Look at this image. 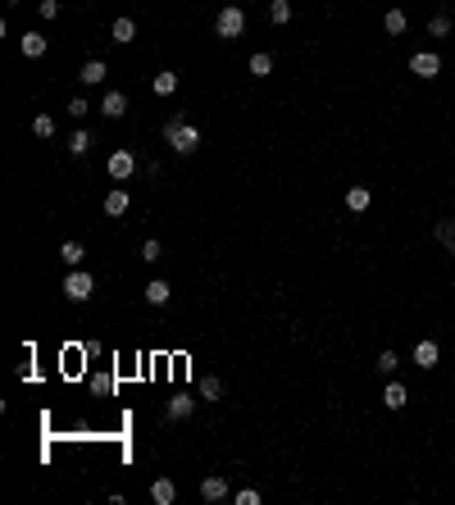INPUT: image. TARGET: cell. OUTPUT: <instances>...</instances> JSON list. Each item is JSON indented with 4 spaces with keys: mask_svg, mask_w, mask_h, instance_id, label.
Masks as SVG:
<instances>
[{
    "mask_svg": "<svg viewBox=\"0 0 455 505\" xmlns=\"http://www.w3.org/2000/svg\"><path fill=\"white\" fill-rule=\"evenodd\" d=\"M164 142L174 146V155H196L201 151V128L187 114H174V119L164 123Z\"/></svg>",
    "mask_w": 455,
    "mask_h": 505,
    "instance_id": "6da1fadb",
    "label": "cell"
},
{
    "mask_svg": "<svg viewBox=\"0 0 455 505\" xmlns=\"http://www.w3.org/2000/svg\"><path fill=\"white\" fill-rule=\"evenodd\" d=\"M246 32V10L241 5H223L214 19V37H223V41H237V37Z\"/></svg>",
    "mask_w": 455,
    "mask_h": 505,
    "instance_id": "7a4b0ae2",
    "label": "cell"
},
{
    "mask_svg": "<svg viewBox=\"0 0 455 505\" xmlns=\"http://www.w3.org/2000/svg\"><path fill=\"white\" fill-rule=\"evenodd\" d=\"M91 292H96V278H91L87 269H68V274H64V296L73 301V305L91 301Z\"/></svg>",
    "mask_w": 455,
    "mask_h": 505,
    "instance_id": "3957f363",
    "label": "cell"
},
{
    "mask_svg": "<svg viewBox=\"0 0 455 505\" xmlns=\"http://www.w3.org/2000/svg\"><path fill=\"white\" fill-rule=\"evenodd\" d=\"M410 73L423 77V82H433V77L442 73V55H433V50H419V55H410Z\"/></svg>",
    "mask_w": 455,
    "mask_h": 505,
    "instance_id": "277c9868",
    "label": "cell"
},
{
    "mask_svg": "<svg viewBox=\"0 0 455 505\" xmlns=\"http://www.w3.org/2000/svg\"><path fill=\"white\" fill-rule=\"evenodd\" d=\"M132 173H137V155L132 151H114L109 155V178H114V182H128Z\"/></svg>",
    "mask_w": 455,
    "mask_h": 505,
    "instance_id": "5b68a950",
    "label": "cell"
},
{
    "mask_svg": "<svg viewBox=\"0 0 455 505\" xmlns=\"http://www.w3.org/2000/svg\"><path fill=\"white\" fill-rule=\"evenodd\" d=\"M201 496L214 505V501H228V496H232V487H228L223 473H210V478H201Z\"/></svg>",
    "mask_w": 455,
    "mask_h": 505,
    "instance_id": "8992f818",
    "label": "cell"
},
{
    "mask_svg": "<svg viewBox=\"0 0 455 505\" xmlns=\"http://www.w3.org/2000/svg\"><path fill=\"white\" fill-rule=\"evenodd\" d=\"M437 360H442V346H437L433 337H423V341H414V364H419L423 374H428V369H433Z\"/></svg>",
    "mask_w": 455,
    "mask_h": 505,
    "instance_id": "52a82bcc",
    "label": "cell"
},
{
    "mask_svg": "<svg viewBox=\"0 0 455 505\" xmlns=\"http://www.w3.org/2000/svg\"><path fill=\"white\" fill-rule=\"evenodd\" d=\"M105 77H109V64H105V59H87V64L77 68V82H82V87H100Z\"/></svg>",
    "mask_w": 455,
    "mask_h": 505,
    "instance_id": "ba28073f",
    "label": "cell"
},
{
    "mask_svg": "<svg viewBox=\"0 0 455 505\" xmlns=\"http://www.w3.org/2000/svg\"><path fill=\"white\" fill-rule=\"evenodd\" d=\"M382 406H387V410H405V406H410V392H405V383L387 378V387H382Z\"/></svg>",
    "mask_w": 455,
    "mask_h": 505,
    "instance_id": "9c48e42d",
    "label": "cell"
},
{
    "mask_svg": "<svg viewBox=\"0 0 455 505\" xmlns=\"http://www.w3.org/2000/svg\"><path fill=\"white\" fill-rule=\"evenodd\" d=\"M19 50H23V59H41L46 50H50V41H46L41 32H23L19 37Z\"/></svg>",
    "mask_w": 455,
    "mask_h": 505,
    "instance_id": "30bf717a",
    "label": "cell"
},
{
    "mask_svg": "<svg viewBox=\"0 0 455 505\" xmlns=\"http://www.w3.org/2000/svg\"><path fill=\"white\" fill-rule=\"evenodd\" d=\"M100 114H105V119H123V114H128V96H123V91H105V96H100Z\"/></svg>",
    "mask_w": 455,
    "mask_h": 505,
    "instance_id": "8fae6325",
    "label": "cell"
},
{
    "mask_svg": "<svg viewBox=\"0 0 455 505\" xmlns=\"http://www.w3.org/2000/svg\"><path fill=\"white\" fill-rule=\"evenodd\" d=\"M151 501H155V505H174V501H178L174 478H155V483H151Z\"/></svg>",
    "mask_w": 455,
    "mask_h": 505,
    "instance_id": "7c38bea8",
    "label": "cell"
},
{
    "mask_svg": "<svg viewBox=\"0 0 455 505\" xmlns=\"http://www.w3.org/2000/svg\"><path fill=\"white\" fill-rule=\"evenodd\" d=\"M178 82H183V77H178L174 68H164V73H155V77H151V91H155V96H174Z\"/></svg>",
    "mask_w": 455,
    "mask_h": 505,
    "instance_id": "4fadbf2b",
    "label": "cell"
},
{
    "mask_svg": "<svg viewBox=\"0 0 455 505\" xmlns=\"http://www.w3.org/2000/svg\"><path fill=\"white\" fill-rule=\"evenodd\" d=\"M369 205H373V191H369V187H360V182H355V187L346 191V209H351V214H364Z\"/></svg>",
    "mask_w": 455,
    "mask_h": 505,
    "instance_id": "5bb4252c",
    "label": "cell"
},
{
    "mask_svg": "<svg viewBox=\"0 0 455 505\" xmlns=\"http://www.w3.org/2000/svg\"><path fill=\"white\" fill-rule=\"evenodd\" d=\"M169 296H174V287L164 283V278H151V283H146V301H151V305H169Z\"/></svg>",
    "mask_w": 455,
    "mask_h": 505,
    "instance_id": "9a60e30c",
    "label": "cell"
},
{
    "mask_svg": "<svg viewBox=\"0 0 455 505\" xmlns=\"http://www.w3.org/2000/svg\"><path fill=\"white\" fill-rule=\"evenodd\" d=\"M128 205H132V200H128V191H123V187H114V191L105 196V214H109V219H119V214H128Z\"/></svg>",
    "mask_w": 455,
    "mask_h": 505,
    "instance_id": "2e32d148",
    "label": "cell"
},
{
    "mask_svg": "<svg viewBox=\"0 0 455 505\" xmlns=\"http://www.w3.org/2000/svg\"><path fill=\"white\" fill-rule=\"evenodd\" d=\"M433 237H437V246H442L446 255H455V219H442L433 228Z\"/></svg>",
    "mask_w": 455,
    "mask_h": 505,
    "instance_id": "e0dca14e",
    "label": "cell"
},
{
    "mask_svg": "<svg viewBox=\"0 0 455 505\" xmlns=\"http://www.w3.org/2000/svg\"><path fill=\"white\" fill-rule=\"evenodd\" d=\"M109 37H114V41H119V46H128L132 37H137V19H128V14H123V19H114V28H109Z\"/></svg>",
    "mask_w": 455,
    "mask_h": 505,
    "instance_id": "ac0fdd59",
    "label": "cell"
},
{
    "mask_svg": "<svg viewBox=\"0 0 455 505\" xmlns=\"http://www.w3.org/2000/svg\"><path fill=\"white\" fill-rule=\"evenodd\" d=\"M164 415H169V419H192L196 415V401H192V396H174V401L164 406Z\"/></svg>",
    "mask_w": 455,
    "mask_h": 505,
    "instance_id": "d6986e66",
    "label": "cell"
},
{
    "mask_svg": "<svg viewBox=\"0 0 455 505\" xmlns=\"http://www.w3.org/2000/svg\"><path fill=\"white\" fill-rule=\"evenodd\" d=\"M64 151H68V155H77V160H82V155L91 151V132H87V128H77L73 137H68V142H64Z\"/></svg>",
    "mask_w": 455,
    "mask_h": 505,
    "instance_id": "ffe728a7",
    "label": "cell"
},
{
    "mask_svg": "<svg viewBox=\"0 0 455 505\" xmlns=\"http://www.w3.org/2000/svg\"><path fill=\"white\" fill-rule=\"evenodd\" d=\"M382 28H387L391 37H401L405 28H410V19H405V10H387V14H382Z\"/></svg>",
    "mask_w": 455,
    "mask_h": 505,
    "instance_id": "44dd1931",
    "label": "cell"
},
{
    "mask_svg": "<svg viewBox=\"0 0 455 505\" xmlns=\"http://www.w3.org/2000/svg\"><path fill=\"white\" fill-rule=\"evenodd\" d=\"M59 260H64L68 269H77V264L87 260V251H82V242H64V246H59Z\"/></svg>",
    "mask_w": 455,
    "mask_h": 505,
    "instance_id": "7402d4cb",
    "label": "cell"
},
{
    "mask_svg": "<svg viewBox=\"0 0 455 505\" xmlns=\"http://www.w3.org/2000/svg\"><path fill=\"white\" fill-rule=\"evenodd\" d=\"M273 73V55L260 50V55H250V77H269Z\"/></svg>",
    "mask_w": 455,
    "mask_h": 505,
    "instance_id": "603a6c76",
    "label": "cell"
},
{
    "mask_svg": "<svg viewBox=\"0 0 455 505\" xmlns=\"http://www.w3.org/2000/svg\"><path fill=\"white\" fill-rule=\"evenodd\" d=\"M269 19L278 23V28H282V23H292V0H269Z\"/></svg>",
    "mask_w": 455,
    "mask_h": 505,
    "instance_id": "cb8c5ba5",
    "label": "cell"
},
{
    "mask_svg": "<svg viewBox=\"0 0 455 505\" xmlns=\"http://www.w3.org/2000/svg\"><path fill=\"white\" fill-rule=\"evenodd\" d=\"M32 137H41V142H50V137H55V119H50V114H37V119H32Z\"/></svg>",
    "mask_w": 455,
    "mask_h": 505,
    "instance_id": "d4e9b609",
    "label": "cell"
},
{
    "mask_svg": "<svg viewBox=\"0 0 455 505\" xmlns=\"http://www.w3.org/2000/svg\"><path fill=\"white\" fill-rule=\"evenodd\" d=\"M396 364H401V360H396V351H382V355H378V364H373V369H378L382 378H391V374H396Z\"/></svg>",
    "mask_w": 455,
    "mask_h": 505,
    "instance_id": "484cf974",
    "label": "cell"
},
{
    "mask_svg": "<svg viewBox=\"0 0 455 505\" xmlns=\"http://www.w3.org/2000/svg\"><path fill=\"white\" fill-rule=\"evenodd\" d=\"M201 396H205V401H219V396H223V383H219L214 374H210V378H201Z\"/></svg>",
    "mask_w": 455,
    "mask_h": 505,
    "instance_id": "4316f807",
    "label": "cell"
},
{
    "mask_svg": "<svg viewBox=\"0 0 455 505\" xmlns=\"http://www.w3.org/2000/svg\"><path fill=\"white\" fill-rule=\"evenodd\" d=\"M68 119H87V114H91V105H87V96H73V100H68Z\"/></svg>",
    "mask_w": 455,
    "mask_h": 505,
    "instance_id": "83f0119b",
    "label": "cell"
},
{
    "mask_svg": "<svg viewBox=\"0 0 455 505\" xmlns=\"http://www.w3.org/2000/svg\"><path fill=\"white\" fill-rule=\"evenodd\" d=\"M428 37H451V14H437V19L428 23Z\"/></svg>",
    "mask_w": 455,
    "mask_h": 505,
    "instance_id": "f1b7e54d",
    "label": "cell"
},
{
    "mask_svg": "<svg viewBox=\"0 0 455 505\" xmlns=\"http://www.w3.org/2000/svg\"><path fill=\"white\" fill-rule=\"evenodd\" d=\"M232 505H260V492L255 487H241V492H232Z\"/></svg>",
    "mask_w": 455,
    "mask_h": 505,
    "instance_id": "f546056e",
    "label": "cell"
},
{
    "mask_svg": "<svg viewBox=\"0 0 455 505\" xmlns=\"http://www.w3.org/2000/svg\"><path fill=\"white\" fill-rule=\"evenodd\" d=\"M160 255H164V246L155 242V237H151V242H146V246H141V260H146V264H155V260H160Z\"/></svg>",
    "mask_w": 455,
    "mask_h": 505,
    "instance_id": "4dcf8cb0",
    "label": "cell"
},
{
    "mask_svg": "<svg viewBox=\"0 0 455 505\" xmlns=\"http://www.w3.org/2000/svg\"><path fill=\"white\" fill-rule=\"evenodd\" d=\"M37 10H41V19H59V0H41Z\"/></svg>",
    "mask_w": 455,
    "mask_h": 505,
    "instance_id": "1f68e13d",
    "label": "cell"
}]
</instances>
